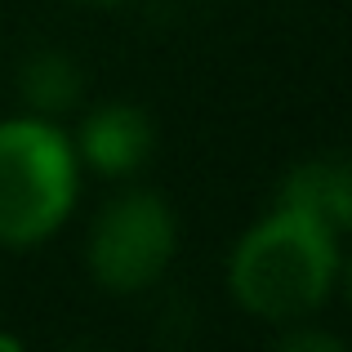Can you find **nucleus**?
I'll return each instance as SVG.
<instances>
[{"mask_svg": "<svg viewBox=\"0 0 352 352\" xmlns=\"http://www.w3.org/2000/svg\"><path fill=\"white\" fill-rule=\"evenodd\" d=\"M72 147H76L80 170L103 174V179H129L152 161L156 129L138 103L112 98V103H98L85 112L80 129L72 134Z\"/></svg>", "mask_w": 352, "mask_h": 352, "instance_id": "4", "label": "nucleus"}, {"mask_svg": "<svg viewBox=\"0 0 352 352\" xmlns=\"http://www.w3.org/2000/svg\"><path fill=\"white\" fill-rule=\"evenodd\" d=\"M18 89H23L27 107L41 116H54V112H67V107L80 103V72L67 54H36L27 58L23 76H18Z\"/></svg>", "mask_w": 352, "mask_h": 352, "instance_id": "6", "label": "nucleus"}, {"mask_svg": "<svg viewBox=\"0 0 352 352\" xmlns=\"http://www.w3.org/2000/svg\"><path fill=\"white\" fill-rule=\"evenodd\" d=\"M72 134L54 116H0V250H41L67 228L80 201Z\"/></svg>", "mask_w": 352, "mask_h": 352, "instance_id": "2", "label": "nucleus"}, {"mask_svg": "<svg viewBox=\"0 0 352 352\" xmlns=\"http://www.w3.org/2000/svg\"><path fill=\"white\" fill-rule=\"evenodd\" d=\"M344 276V236L276 206L236 236L228 254V294L263 326L312 321Z\"/></svg>", "mask_w": 352, "mask_h": 352, "instance_id": "1", "label": "nucleus"}, {"mask_svg": "<svg viewBox=\"0 0 352 352\" xmlns=\"http://www.w3.org/2000/svg\"><path fill=\"white\" fill-rule=\"evenodd\" d=\"M76 5H89V9H116V5H129V0H76Z\"/></svg>", "mask_w": 352, "mask_h": 352, "instance_id": "9", "label": "nucleus"}, {"mask_svg": "<svg viewBox=\"0 0 352 352\" xmlns=\"http://www.w3.org/2000/svg\"><path fill=\"white\" fill-rule=\"evenodd\" d=\"M179 254V219L174 206L152 188H129L98 210L85 241V267L98 290L143 294L170 272Z\"/></svg>", "mask_w": 352, "mask_h": 352, "instance_id": "3", "label": "nucleus"}, {"mask_svg": "<svg viewBox=\"0 0 352 352\" xmlns=\"http://www.w3.org/2000/svg\"><path fill=\"white\" fill-rule=\"evenodd\" d=\"M0 352H23V339H18V335H5V330H0Z\"/></svg>", "mask_w": 352, "mask_h": 352, "instance_id": "8", "label": "nucleus"}, {"mask_svg": "<svg viewBox=\"0 0 352 352\" xmlns=\"http://www.w3.org/2000/svg\"><path fill=\"white\" fill-rule=\"evenodd\" d=\"M276 348H285V352H339L344 344L335 335H326V330H312L308 321H294V326H285L276 335Z\"/></svg>", "mask_w": 352, "mask_h": 352, "instance_id": "7", "label": "nucleus"}, {"mask_svg": "<svg viewBox=\"0 0 352 352\" xmlns=\"http://www.w3.org/2000/svg\"><path fill=\"white\" fill-rule=\"evenodd\" d=\"M276 206L344 236L352 223V170L344 156H308L281 179Z\"/></svg>", "mask_w": 352, "mask_h": 352, "instance_id": "5", "label": "nucleus"}]
</instances>
